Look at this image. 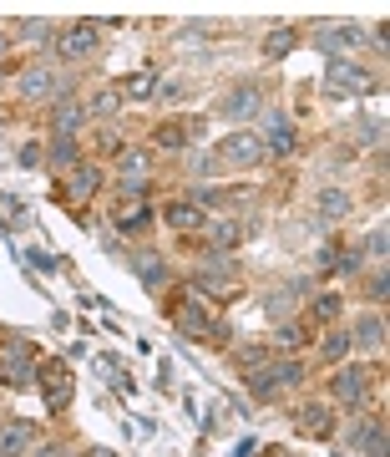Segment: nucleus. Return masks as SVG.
Instances as JSON below:
<instances>
[{"label": "nucleus", "mask_w": 390, "mask_h": 457, "mask_svg": "<svg viewBox=\"0 0 390 457\" xmlns=\"http://www.w3.org/2000/svg\"><path fill=\"white\" fill-rule=\"evenodd\" d=\"M274 345H284V351H299V345H305V330H299V326H279V330H274Z\"/></svg>", "instance_id": "33"}, {"label": "nucleus", "mask_w": 390, "mask_h": 457, "mask_svg": "<svg viewBox=\"0 0 390 457\" xmlns=\"http://www.w3.org/2000/svg\"><path fill=\"white\" fill-rule=\"evenodd\" d=\"M360 46H365V31H360V26H325V31H320V51H325L329 62H335L340 51H360Z\"/></svg>", "instance_id": "15"}, {"label": "nucleus", "mask_w": 390, "mask_h": 457, "mask_svg": "<svg viewBox=\"0 0 390 457\" xmlns=\"http://www.w3.org/2000/svg\"><path fill=\"white\" fill-rule=\"evenodd\" d=\"M213 158H218V163H233V168H254V163H264L269 153H264V137H259V132L244 128V132H228Z\"/></svg>", "instance_id": "4"}, {"label": "nucleus", "mask_w": 390, "mask_h": 457, "mask_svg": "<svg viewBox=\"0 0 390 457\" xmlns=\"http://www.w3.org/2000/svg\"><path fill=\"white\" fill-rule=\"evenodd\" d=\"M299 381H305V366H299V361H274V366H254V371H248V392L264 402V396L289 392Z\"/></svg>", "instance_id": "3"}, {"label": "nucleus", "mask_w": 390, "mask_h": 457, "mask_svg": "<svg viewBox=\"0 0 390 457\" xmlns=\"http://www.w3.org/2000/svg\"><path fill=\"white\" fill-rule=\"evenodd\" d=\"M314 320H320V326H335V320H340V295L335 290L314 295Z\"/></svg>", "instance_id": "28"}, {"label": "nucleus", "mask_w": 390, "mask_h": 457, "mask_svg": "<svg viewBox=\"0 0 390 457\" xmlns=\"http://www.w3.org/2000/svg\"><path fill=\"white\" fill-rule=\"evenodd\" d=\"M386 245H390V234H386V224H375V234H370V239H365V249H370V254H375V264L386 260Z\"/></svg>", "instance_id": "34"}, {"label": "nucleus", "mask_w": 390, "mask_h": 457, "mask_svg": "<svg viewBox=\"0 0 390 457\" xmlns=\"http://www.w3.org/2000/svg\"><path fill=\"white\" fill-rule=\"evenodd\" d=\"M365 392H370V371H360V366H345L329 376V402H340V407H360Z\"/></svg>", "instance_id": "8"}, {"label": "nucleus", "mask_w": 390, "mask_h": 457, "mask_svg": "<svg viewBox=\"0 0 390 457\" xmlns=\"http://www.w3.org/2000/svg\"><path fill=\"white\" fill-rule=\"evenodd\" d=\"M97 371L107 376V381H117V386H122V361H117V356H97Z\"/></svg>", "instance_id": "37"}, {"label": "nucleus", "mask_w": 390, "mask_h": 457, "mask_svg": "<svg viewBox=\"0 0 390 457\" xmlns=\"http://www.w3.org/2000/svg\"><path fill=\"white\" fill-rule=\"evenodd\" d=\"M289 46H294V31L289 26H279V31H269V41H264V56L279 62V56H289Z\"/></svg>", "instance_id": "29"}, {"label": "nucleus", "mask_w": 390, "mask_h": 457, "mask_svg": "<svg viewBox=\"0 0 390 457\" xmlns=\"http://www.w3.org/2000/svg\"><path fill=\"white\" fill-rule=\"evenodd\" d=\"M97 188H102V173H97V168H86V163L71 168V179H66V198H71V204H86Z\"/></svg>", "instance_id": "20"}, {"label": "nucleus", "mask_w": 390, "mask_h": 457, "mask_svg": "<svg viewBox=\"0 0 390 457\" xmlns=\"http://www.w3.org/2000/svg\"><path fill=\"white\" fill-rule=\"evenodd\" d=\"M97 46H102V31L92 26V21H77L71 31H61L56 56H61V62H86V56H97Z\"/></svg>", "instance_id": "7"}, {"label": "nucleus", "mask_w": 390, "mask_h": 457, "mask_svg": "<svg viewBox=\"0 0 390 457\" xmlns=\"http://www.w3.org/2000/svg\"><path fill=\"white\" fill-rule=\"evenodd\" d=\"M314 213H320L325 224H340L345 213H350V194H345V188H325V194L314 198Z\"/></svg>", "instance_id": "23"}, {"label": "nucleus", "mask_w": 390, "mask_h": 457, "mask_svg": "<svg viewBox=\"0 0 390 457\" xmlns=\"http://www.w3.org/2000/svg\"><path fill=\"white\" fill-rule=\"evenodd\" d=\"M264 153H274V158H294V147H299V132H294V122L284 112H269L264 117Z\"/></svg>", "instance_id": "9"}, {"label": "nucleus", "mask_w": 390, "mask_h": 457, "mask_svg": "<svg viewBox=\"0 0 390 457\" xmlns=\"http://www.w3.org/2000/svg\"><path fill=\"white\" fill-rule=\"evenodd\" d=\"M350 345H360V351H380V345H386V315H380V311L360 315V326H355V336H350Z\"/></svg>", "instance_id": "19"}, {"label": "nucleus", "mask_w": 390, "mask_h": 457, "mask_svg": "<svg viewBox=\"0 0 390 457\" xmlns=\"http://www.w3.org/2000/svg\"><path fill=\"white\" fill-rule=\"evenodd\" d=\"M20 36H26V41H51V21H26Z\"/></svg>", "instance_id": "36"}, {"label": "nucleus", "mask_w": 390, "mask_h": 457, "mask_svg": "<svg viewBox=\"0 0 390 457\" xmlns=\"http://www.w3.org/2000/svg\"><path fill=\"white\" fill-rule=\"evenodd\" d=\"M360 143H386V122H360Z\"/></svg>", "instance_id": "38"}, {"label": "nucleus", "mask_w": 390, "mask_h": 457, "mask_svg": "<svg viewBox=\"0 0 390 457\" xmlns=\"http://www.w3.org/2000/svg\"><path fill=\"white\" fill-rule=\"evenodd\" d=\"M16 87H20V97H31V102H41V97H66V82L51 71V66H26Z\"/></svg>", "instance_id": "11"}, {"label": "nucleus", "mask_w": 390, "mask_h": 457, "mask_svg": "<svg viewBox=\"0 0 390 457\" xmlns=\"http://www.w3.org/2000/svg\"><path fill=\"white\" fill-rule=\"evenodd\" d=\"M213 163H218V158H208V153H198V158H193V179H208V168Z\"/></svg>", "instance_id": "40"}, {"label": "nucleus", "mask_w": 390, "mask_h": 457, "mask_svg": "<svg viewBox=\"0 0 390 457\" xmlns=\"http://www.w3.org/2000/svg\"><path fill=\"white\" fill-rule=\"evenodd\" d=\"M350 351H355V345H350V330H329V336H325V361H329V366L345 361Z\"/></svg>", "instance_id": "30"}, {"label": "nucleus", "mask_w": 390, "mask_h": 457, "mask_svg": "<svg viewBox=\"0 0 390 457\" xmlns=\"http://www.w3.org/2000/svg\"><path fill=\"white\" fill-rule=\"evenodd\" d=\"M51 168H77V137H56L51 143Z\"/></svg>", "instance_id": "31"}, {"label": "nucleus", "mask_w": 390, "mask_h": 457, "mask_svg": "<svg viewBox=\"0 0 390 457\" xmlns=\"http://www.w3.org/2000/svg\"><path fill=\"white\" fill-rule=\"evenodd\" d=\"M203 228H208V254H228V249L244 239V224L239 219H218L213 213V224H203Z\"/></svg>", "instance_id": "18"}, {"label": "nucleus", "mask_w": 390, "mask_h": 457, "mask_svg": "<svg viewBox=\"0 0 390 457\" xmlns=\"http://www.w3.org/2000/svg\"><path fill=\"white\" fill-rule=\"evenodd\" d=\"M31 457H61V447H31Z\"/></svg>", "instance_id": "41"}, {"label": "nucleus", "mask_w": 390, "mask_h": 457, "mask_svg": "<svg viewBox=\"0 0 390 457\" xmlns=\"http://www.w3.org/2000/svg\"><path fill=\"white\" fill-rule=\"evenodd\" d=\"M370 300H375V305H386V300H390V275H386V264H375V275H370Z\"/></svg>", "instance_id": "32"}, {"label": "nucleus", "mask_w": 390, "mask_h": 457, "mask_svg": "<svg viewBox=\"0 0 390 457\" xmlns=\"http://www.w3.org/2000/svg\"><path fill=\"white\" fill-rule=\"evenodd\" d=\"M36 447L31 422H0V457H26Z\"/></svg>", "instance_id": "16"}, {"label": "nucleus", "mask_w": 390, "mask_h": 457, "mask_svg": "<svg viewBox=\"0 0 390 457\" xmlns=\"http://www.w3.org/2000/svg\"><path fill=\"white\" fill-rule=\"evenodd\" d=\"M173 326H178L188 341H203V345H208V341L213 345L228 341V326H218V320L198 305V300H178V305H173Z\"/></svg>", "instance_id": "1"}, {"label": "nucleus", "mask_w": 390, "mask_h": 457, "mask_svg": "<svg viewBox=\"0 0 390 457\" xmlns=\"http://www.w3.org/2000/svg\"><path fill=\"white\" fill-rule=\"evenodd\" d=\"M329 92H335V97H365V92H370V71H365V66H355V62H345V56H335V62H329Z\"/></svg>", "instance_id": "6"}, {"label": "nucleus", "mask_w": 390, "mask_h": 457, "mask_svg": "<svg viewBox=\"0 0 390 457\" xmlns=\"http://www.w3.org/2000/svg\"><path fill=\"white\" fill-rule=\"evenodd\" d=\"M0 381L11 386V392H20V386H31L36 381V351L26 336H11L5 341V356H0Z\"/></svg>", "instance_id": "2"}, {"label": "nucleus", "mask_w": 390, "mask_h": 457, "mask_svg": "<svg viewBox=\"0 0 390 457\" xmlns=\"http://www.w3.org/2000/svg\"><path fill=\"white\" fill-rule=\"evenodd\" d=\"M158 147H167V153H183V147L193 143V132H203V122H198V117H188V122H173V117H167V122H158Z\"/></svg>", "instance_id": "17"}, {"label": "nucleus", "mask_w": 390, "mask_h": 457, "mask_svg": "<svg viewBox=\"0 0 390 457\" xmlns=\"http://www.w3.org/2000/svg\"><path fill=\"white\" fill-rule=\"evenodd\" d=\"M132 270H137V279H142L152 295H163L167 279H173V264H167L158 249H132Z\"/></svg>", "instance_id": "10"}, {"label": "nucleus", "mask_w": 390, "mask_h": 457, "mask_svg": "<svg viewBox=\"0 0 390 457\" xmlns=\"http://www.w3.org/2000/svg\"><path fill=\"white\" fill-rule=\"evenodd\" d=\"M26 254H31V264H36V270H46V275H56V270H61V260H56L51 249H26Z\"/></svg>", "instance_id": "35"}, {"label": "nucleus", "mask_w": 390, "mask_h": 457, "mask_svg": "<svg viewBox=\"0 0 390 457\" xmlns=\"http://www.w3.org/2000/svg\"><path fill=\"white\" fill-rule=\"evenodd\" d=\"M158 82H163V77H158L152 66H142L137 77H127V87H122V97H132V102H147V97H158Z\"/></svg>", "instance_id": "26"}, {"label": "nucleus", "mask_w": 390, "mask_h": 457, "mask_svg": "<svg viewBox=\"0 0 390 457\" xmlns=\"http://www.w3.org/2000/svg\"><path fill=\"white\" fill-rule=\"evenodd\" d=\"M360 457H386V417H375V422L360 427Z\"/></svg>", "instance_id": "25"}, {"label": "nucleus", "mask_w": 390, "mask_h": 457, "mask_svg": "<svg viewBox=\"0 0 390 457\" xmlns=\"http://www.w3.org/2000/svg\"><path fill=\"white\" fill-rule=\"evenodd\" d=\"M299 432H305V437H329V432H335V417H329L325 402H309V407H299Z\"/></svg>", "instance_id": "21"}, {"label": "nucleus", "mask_w": 390, "mask_h": 457, "mask_svg": "<svg viewBox=\"0 0 390 457\" xmlns=\"http://www.w3.org/2000/svg\"><path fill=\"white\" fill-rule=\"evenodd\" d=\"M36 376H41V396H46L51 411H66L71 407V371H66V361H36Z\"/></svg>", "instance_id": "5"}, {"label": "nucleus", "mask_w": 390, "mask_h": 457, "mask_svg": "<svg viewBox=\"0 0 390 457\" xmlns=\"http://www.w3.org/2000/svg\"><path fill=\"white\" fill-rule=\"evenodd\" d=\"M163 224H167V228H178V234H198V228L208 224V213L198 209L193 198H173V204L163 209Z\"/></svg>", "instance_id": "14"}, {"label": "nucleus", "mask_w": 390, "mask_h": 457, "mask_svg": "<svg viewBox=\"0 0 390 457\" xmlns=\"http://www.w3.org/2000/svg\"><path fill=\"white\" fill-rule=\"evenodd\" d=\"M20 168H41V147H36V143L20 147Z\"/></svg>", "instance_id": "39"}, {"label": "nucleus", "mask_w": 390, "mask_h": 457, "mask_svg": "<svg viewBox=\"0 0 390 457\" xmlns=\"http://www.w3.org/2000/svg\"><path fill=\"white\" fill-rule=\"evenodd\" d=\"M86 457H117V453H112V447H92Z\"/></svg>", "instance_id": "42"}, {"label": "nucleus", "mask_w": 390, "mask_h": 457, "mask_svg": "<svg viewBox=\"0 0 390 457\" xmlns=\"http://www.w3.org/2000/svg\"><path fill=\"white\" fill-rule=\"evenodd\" d=\"M259 107H264L259 87H233V92L218 102V117H228V122H254V117H259Z\"/></svg>", "instance_id": "13"}, {"label": "nucleus", "mask_w": 390, "mask_h": 457, "mask_svg": "<svg viewBox=\"0 0 390 457\" xmlns=\"http://www.w3.org/2000/svg\"><path fill=\"white\" fill-rule=\"evenodd\" d=\"M82 128H86V107H77V102H61V107L51 112V132H56V137H77Z\"/></svg>", "instance_id": "22"}, {"label": "nucleus", "mask_w": 390, "mask_h": 457, "mask_svg": "<svg viewBox=\"0 0 390 457\" xmlns=\"http://www.w3.org/2000/svg\"><path fill=\"white\" fill-rule=\"evenodd\" d=\"M122 102H127V97H122L117 87H102L97 97H92V107H86V117H92V112H97V117H112V112H122Z\"/></svg>", "instance_id": "27"}, {"label": "nucleus", "mask_w": 390, "mask_h": 457, "mask_svg": "<svg viewBox=\"0 0 390 457\" xmlns=\"http://www.w3.org/2000/svg\"><path fill=\"white\" fill-rule=\"evenodd\" d=\"M117 183H122V194L142 198L147 183H152V163H147V153H122V163H117Z\"/></svg>", "instance_id": "12"}, {"label": "nucleus", "mask_w": 390, "mask_h": 457, "mask_svg": "<svg viewBox=\"0 0 390 457\" xmlns=\"http://www.w3.org/2000/svg\"><path fill=\"white\" fill-rule=\"evenodd\" d=\"M112 224L122 228V234H142V228L152 224V209H147L142 198H137V204H122V209L112 213Z\"/></svg>", "instance_id": "24"}]
</instances>
